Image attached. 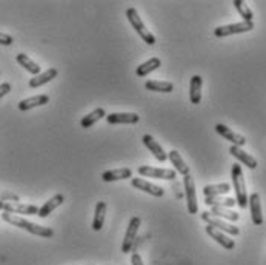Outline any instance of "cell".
Segmentation results:
<instances>
[{"label":"cell","instance_id":"obj_1","mask_svg":"<svg viewBox=\"0 0 266 265\" xmlns=\"http://www.w3.org/2000/svg\"><path fill=\"white\" fill-rule=\"evenodd\" d=\"M2 219L14 226H19V229L31 233V235H35V236H40V238H53L54 236V232L51 229H48V226H42V225H37L34 222H29L17 214H11V213H7L4 211L2 214Z\"/></svg>","mask_w":266,"mask_h":265},{"label":"cell","instance_id":"obj_2","mask_svg":"<svg viewBox=\"0 0 266 265\" xmlns=\"http://www.w3.org/2000/svg\"><path fill=\"white\" fill-rule=\"evenodd\" d=\"M231 179L234 185V192H236V202L240 208L248 207V193H246V185L243 179V171L239 164H234L231 168Z\"/></svg>","mask_w":266,"mask_h":265},{"label":"cell","instance_id":"obj_3","mask_svg":"<svg viewBox=\"0 0 266 265\" xmlns=\"http://www.w3.org/2000/svg\"><path fill=\"white\" fill-rule=\"evenodd\" d=\"M126 19H128V22L131 23V26L137 31V34L143 39V42H146L148 45H154V44H156L154 34L145 26V23H143V20L140 19V16H139V13H137L136 8H128V10H126Z\"/></svg>","mask_w":266,"mask_h":265},{"label":"cell","instance_id":"obj_4","mask_svg":"<svg viewBox=\"0 0 266 265\" xmlns=\"http://www.w3.org/2000/svg\"><path fill=\"white\" fill-rule=\"evenodd\" d=\"M202 219H203L208 225L214 226V229H217V230H220V232H223V233H228V235H231V236L240 235L239 226H236V225H233V223H230V222H225V220L220 219V217L212 216L209 211H203V213H202Z\"/></svg>","mask_w":266,"mask_h":265},{"label":"cell","instance_id":"obj_5","mask_svg":"<svg viewBox=\"0 0 266 265\" xmlns=\"http://www.w3.org/2000/svg\"><path fill=\"white\" fill-rule=\"evenodd\" d=\"M183 185H185L188 211H189V214H196L199 211V204H197V195H196V183H194V179L191 174L183 177Z\"/></svg>","mask_w":266,"mask_h":265},{"label":"cell","instance_id":"obj_6","mask_svg":"<svg viewBox=\"0 0 266 265\" xmlns=\"http://www.w3.org/2000/svg\"><path fill=\"white\" fill-rule=\"evenodd\" d=\"M137 171L142 177H156V179H165V180H174L177 177L175 170H169V168H156L149 165H142L137 168Z\"/></svg>","mask_w":266,"mask_h":265},{"label":"cell","instance_id":"obj_7","mask_svg":"<svg viewBox=\"0 0 266 265\" xmlns=\"http://www.w3.org/2000/svg\"><path fill=\"white\" fill-rule=\"evenodd\" d=\"M254 29V22H239V23H231V25H225V26H217L214 29L215 37H226V35H233V34H242Z\"/></svg>","mask_w":266,"mask_h":265},{"label":"cell","instance_id":"obj_8","mask_svg":"<svg viewBox=\"0 0 266 265\" xmlns=\"http://www.w3.org/2000/svg\"><path fill=\"white\" fill-rule=\"evenodd\" d=\"M140 217H132L128 223V229H126V233H125V239H123V244H122V253H131V248H132V244L136 241V236H137V232L140 229Z\"/></svg>","mask_w":266,"mask_h":265},{"label":"cell","instance_id":"obj_9","mask_svg":"<svg viewBox=\"0 0 266 265\" xmlns=\"http://www.w3.org/2000/svg\"><path fill=\"white\" fill-rule=\"evenodd\" d=\"M131 185L134 188H137V190H142V192H145V193H148L151 196H156V198H162L165 195V190H163L162 186H159V185H156L153 182H148L143 177H134V179H131Z\"/></svg>","mask_w":266,"mask_h":265},{"label":"cell","instance_id":"obj_10","mask_svg":"<svg viewBox=\"0 0 266 265\" xmlns=\"http://www.w3.org/2000/svg\"><path fill=\"white\" fill-rule=\"evenodd\" d=\"M142 140H143V145L153 153V156L159 161V162H165L166 159H168V155L165 153V149L162 148V145L151 136V134H145L143 137H142Z\"/></svg>","mask_w":266,"mask_h":265},{"label":"cell","instance_id":"obj_11","mask_svg":"<svg viewBox=\"0 0 266 265\" xmlns=\"http://www.w3.org/2000/svg\"><path fill=\"white\" fill-rule=\"evenodd\" d=\"M4 211L11 214H37L39 213V207L32 204H20V202H5Z\"/></svg>","mask_w":266,"mask_h":265},{"label":"cell","instance_id":"obj_12","mask_svg":"<svg viewBox=\"0 0 266 265\" xmlns=\"http://www.w3.org/2000/svg\"><path fill=\"white\" fill-rule=\"evenodd\" d=\"M215 131L221 136V137H225L226 140H230L233 145H236V146H243L245 143H246V139L242 136V134H239V133H236V131H233L231 128H228L226 125H223V124H217L215 125Z\"/></svg>","mask_w":266,"mask_h":265},{"label":"cell","instance_id":"obj_13","mask_svg":"<svg viewBox=\"0 0 266 265\" xmlns=\"http://www.w3.org/2000/svg\"><path fill=\"white\" fill-rule=\"evenodd\" d=\"M206 233L217 242V244H220L223 248H226V250H233L234 247H236V242H234V239H231L230 236H228L226 233H223V232H220V230H217V229H214V226H211V225H208L206 226Z\"/></svg>","mask_w":266,"mask_h":265},{"label":"cell","instance_id":"obj_14","mask_svg":"<svg viewBox=\"0 0 266 265\" xmlns=\"http://www.w3.org/2000/svg\"><path fill=\"white\" fill-rule=\"evenodd\" d=\"M140 121L139 115L136 112H112V115L106 116V122L111 125H117V124H137Z\"/></svg>","mask_w":266,"mask_h":265},{"label":"cell","instance_id":"obj_15","mask_svg":"<svg viewBox=\"0 0 266 265\" xmlns=\"http://www.w3.org/2000/svg\"><path fill=\"white\" fill-rule=\"evenodd\" d=\"M248 205L251 208V217H252L254 225H261L263 214H261V204H260L258 193H252L251 196H248Z\"/></svg>","mask_w":266,"mask_h":265},{"label":"cell","instance_id":"obj_16","mask_svg":"<svg viewBox=\"0 0 266 265\" xmlns=\"http://www.w3.org/2000/svg\"><path fill=\"white\" fill-rule=\"evenodd\" d=\"M230 153H231L239 162H242L243 165H246L248 168H251V170H255V168H257V161H255L251 155H248L246 151H243L240 146L231 145V146H230Z\"/></svg>","mask_w":266,"mask_h":265},{"label":"cell","instance_id":"obj_17","mask_svg":"<svg viewBox=\"0 0 266 265\" xmlns=\"http://www.w3.org/2000/svg\"><path fill=\"white\" fill-rule=\"evenodd\" d=\"M56 78H57V68H50L45 72H40L39 75H34L28 85H29V88H39V87L51 82Z\"/></svg>","mask_w":266,"mask_h":265},{"label":"cell","instance_id":"obj_18","mask_svg":"<svg viewBox=\"0 0 266 265\" xmlns=\"http://www.w3.org/2000/svg\"><path fill=\"white\" fill-rule=\"evenodd\" d=\"M63 201H65V196L60 195V193L56 195V196H53L48 202H45V204L39 208V213H37V216L42 217V219L48 217L57 207H60V205L63 204Z\"/></svg>","mask_w":266,"mask_h":265},{"label":"cell","instance_id":"obj_19","mask_svg":"<svg viewBox=\"0 0 266 265\" xmlns=\"http://www.w3.org/2000/svg\"><path fill=\"white\" fill-rule=\"evenodd\" d=\"M202 85H203V79L200 75H193L191 82H189V100L194 105L200 103L202 100Z\"/></svg>","mask_w":266,"mask_h":265},{"label":"cell","instance_id":"obj_20","mask_svg":"<svg viewBox=\"0 0 266 265\" xmlns=\"http://www.w3.org/2000/svg\"><path fill=\"white\" fill-rule=\"evenodd\" d=\"M48 102H50V97H48L47 94L32 96V97L23 99L22 102H19V109H20V111H28V109H31V108H35V106L47 105Z\"/></svg>","mask_w":266,"mask_h":265},{"label":"cell","instance_id":"obj_21","mask_svg":"<svg viewBox=\"0 0 266 265\" xmlns=\"http://www.w3.org/2000/svg\"><path fill=\"white\" fill-rule=\"evenodd\" d=\"M132 177V171L131 168H119V170H109L105 171L102 174V179L105 182H114V180H125V179H131Z\"/></svg>","mask_w":266,"mask_h":265},{"label":"cell","instance_id":"obj_22","mask_svg":"<svg viewBox=\"0 0 266 265\" xmlns=\"http://www.w3.org/2000/svg\"><path fill=\"white\" fill-rule=\"evenodd\" d=\"M160 65H162V60H160L159 57H151L149 60H146V62H143L142 65L137 66L136 74L139 75V78H146L148 74H151L153 71H156Z\"/></svg>","mask_w":266,"mask_h":265},{"label":"cell","instance_id":"obj_23","mask_svg":"<svg viewBox=\"0 0 266 265\" xmlns=\"http://www.w3.org/2000/svg\"><path fill=\"white\" fill-rule=\"evenodd\" d=\"M16 60L19 62L20 66H23L28 72H31L32 75H39L40 74V66L39 63H35L32 59L28 57V54H23V53H19L16 56Z\"/></svg>","mask_w":266,"mask_h":265},{"label":"cell","instance_id":"obj_24","mask_svg":"<svg viewBox=\"0 0 266 265\" xmlns=\"http://www.w3.org/2000/svg\"><path fill=\"white\" fill-rule=\"evenodd\" d=\"M168 159H169L171 164L174 165L175 173H180V174H183V176H188V174H189V167L185 164V161L182 159V156H180L179 151H175V149L169 151V153H168Z\"/></svg>","mask_w":266,"mask_h":265},{"label":"cell","instance_id":"obj_25","mask_svg":"<svg viewBox=\"0 0 266 265\" xmlns=\"http://www.w3.org/2000/svg\"><path fill=\"white\" fill-rule=\"evenodd\" d=\"M105 214H106V202H97L94 210V219H93V230L100 232L105 223Z\"/></svg>","mask_w":266,"mask_h":265},{"label":"cell","instance_id":"obj_26","mask_svg":"<svg viewBox=\"0 0 266 265\" xmlns=\"http://www.w3.org/2000/svg\"><path fill=\"white\" fill-rule=\"evenodd\" d=\"M145 88L148 91H156V93H171L174 90V85L165 81H146Z\"/></svg>","mask_w":266,"mask_h":265},{"label":"cell","instance_id":"obj_27","mask_svg":"<svg viewBox=\"0 0 266 265\" xmlns=\"http://www.w3.org/2000/svg\"><path fill=\"white\" fill-rule=\"evenodd\" d=\"M230 190H231V185H230V183L206 185V186H203V195H205V198H209V196H221V195L230 193Z\"/></svg>","mask_w":266,"mask_h":265},{"label":"cell","instance_id":"obj_28","mask_svg":"<svg viewBox=\"0 0 266 265\" xmlns=\"http://www.w3.org/2000/svg\"><path fill=\"white\" fill-rule=\"evenodd\" d=\"M103 118H106L105 109H103V108H96L94 111H91L90 115H86V116L80 121V125H82V128H90V127H93L96 122H99V121L103 119Z\"/></svg>","mask_w":266,"mask_h":265},{"label":"cell","instance_id":"obj_29","mask_svg":"<svg viewBox=\"0 0 266 265\" xmlns=\"http://www.w3.org/2000/svg\"><path fill=\"white\" fill-rule=\"evenodd\" d=\"M205 204L209 207H223V208H231L237 202L234 198H220V196H209L205 198Z\"/></svg>","mask_w":266,"mask_h":265},{"label":"cell","instance_id":"obj_30","mask_svg":"<svg viewBox=\"0 0 266 265\" xmlns=\"http://www.w3.org/2000/svg\"><path fill=\"white\" fill-rule=\"evenodd\" d=\"M212 216L215 217H221V219H226V220H231V222H237L240 219L239 213L236 211H231L230 208H223V207H211V211H209Z\"/></svg>","mask_w":266,"mask_h":265},{"label":"cell","instance_id":"obj_31","mask_svg":"<svg viewBox=\"0 0 266 265\" xmlns=\"http://www.w3.org/2000/svg\"><path fill=\"white\" fill-rule=\"evenodd\" d=\"M233 5L236 7V10H237V11H239V14L242 16L243 22H252L254 14H252L251 8H249V7H248L245 2H243V0H234Z\"/></svg>","mask_w":266,"mask_h":265},{"label":"cell","instance_id":"obj_32","mask_svg":"<svg viewBox=\"0 0 266 265\" xmlns=\"http://www.w3.org/2000/svg\"><path fill=\"white\" fill-rule=\"evenodd\" d=\"M14 39L10 35V34H5V32H0V45H5V47H10L13 45Z\"/></svg>","mask_w":266,"mask_h":265},{"label":"cell","instance_id":"obj_33","mask_svg":"<svg viewBox=\"0 0 266 265\" xmlns=\"http://www.w3.org/2000/svg\"><path fill=\"white\" fill-rule=\"evenodd\" d=\"M10 91H11V85L8 82H4L2 85H0V99L5 97Z\"/></svg>","mask_w":266,"mask_h":265},{"label":"cell","instance_id":"obj_34","mask_svg":"<svg viewBox=\"0 0 266 265\" xmlns=\"http://www.w3.org/2000/svg\"><path fill=\"white\" fill-rule=\"evenodd\" d=\"M131 265H145L143 259L140 257L139 253H132V256H131Z\"/></svg>","mask_w":266,"mask_h":265},{"label":"cell","instance_id":"obj_35","mask_svg":"<svg viewBox=\"0 0 266 265\" xmlns=\"http://www.w3.org/2000/svg\"><path fill=\"white\" fill-rule=\"evenodd\" d=\"M7 199H8V201H11V202H19V198H17L16 195H10V193H4L2 196H0V201H4V202H5Z\"/></svg>","mask_w":266,"mask_h":265},{"label":"cell","instance_id":"obj_36","mask_svg":"<svg viewBox=\"0 0 266 265\" xmlns=\"http://www.w3.org/2000/svg\"><path fill=\"white\" fill-rule=\"evenodd\" d=\"M4 205H5V202H4V201H0V211L4 210Z\"/></svg>","mask_w":266,"mask_h":265}]
</instances>
